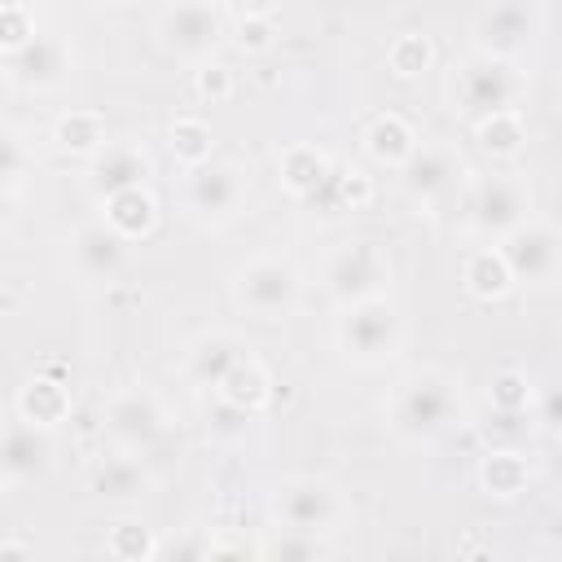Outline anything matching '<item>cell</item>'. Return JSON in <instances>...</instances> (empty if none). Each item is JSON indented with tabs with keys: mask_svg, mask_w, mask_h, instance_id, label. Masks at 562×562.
I'll return each instance as SVG.
<instances>
[{
	"mask_svg": "<svg viewBox=\"0 0 562 562\" xmlns=\"http://www.w3.org/2000/svg\"><path fill=\"white\" fill-rule=\"evenodd\" d=\"M167 149H171V158L189 171V167H202V162H211L215 158V132H211V123H202V119H193V114H180V119H171V127H167Z\"/></svg>",
	"mask_w": 562,
	"mask_h": 562,
	"instance_id": "cell-29",
	"label": "cell"
},
{
	"mask_svg": "<svg viewBox=\"0 0 562 562\" xmlns=\"http://www.w3.org/2000/svg\"><path fill=\"white\" fill-rule=\"evenodd\" d=\"M360 145H364V154H369L373 162H382V167H395V171H400V167L413 158V149H417L422 140H417V127H413L404 114L382 110V114H373V119L364 123Z\"/></svg>",
	"mask_w": 562,
	"mask_h": 562,
	"instance_id": "cell-23",
	"label": "cell"
},
{
	"mask_svg": "<svg viewBox=\"0 0 562 562\" xmlns=\"http://www.w3.org/2000/svg\"><path fill=\"white\" fill-rule=\"evenodd\" d=\"M527 97V70L518 57H496L470 48L452 66V110L465 119H483L492 110H518Z\"/></svg>",
	"mask_w": 562,
	"mask_h": 562,
	"instance_id": "cell-2",
	"label": "cell"
},
{
	"mask_svg": "<svg viewBox=\"0 0 562 562\" xmlns=\"http://www.w3.org/2000/svg\"><path fill=\"white\" fill-rule=\"evenodd\" d=\"M13 408H18V417H26V422L40 426V430H57V426L70 417V382L61 378L57 364H48L44 373H31V378L18 386Z\"/></svg>",
	"mask_w": 562,
	"mask_h": 562,
	"instance_id": "cell-18",
	"label": "cell"
},
{
	"mask_svg": "<svg viewBox=\"0 0 562 562\" xmlns=\"http://www.w3.org/2000/svg\"><path fill=\"white\" fill-rule=\"evenodd\" d=\"M228 35H233V48H237V53H246V57L272 53V48H277V40H281V31H277L272 13H237V18H233V26H228Z\"/></svg>",
	"mask_w": 562,
	"mask_h": 562,
	"instance_id": "cell-32",
	"label": "cell"
},
{
	"mask_svg": "<svg viewBox=\"0 0 562 562\" xmlns=\"http://www.w3.org/2000/svg\"><path fill=\"white\" fill-rule=\"evenodd\" d=\"M167 4H176V0H167Z\"/></svg>",
	"mask_w": 562,
	"mask_h": 562,
	"instance_id": "cell-44",
	"label": "cell"
},
{
	"mask_svg": "<svg viewBox=\"0 0 562 562\" xmlns=\"http://www.w3.org/2000/svg\"><path fill=\"white\" fill-rule=\"evenodd\" d=\"M474 479H479V487H483L487 496L514 501V496H522L527 483H531V461H527L522 448H496V443H487V452H483L479 465H474Z\"/></svg>",
	"mask_w": 562,
	"mask_h": 562,
	"instance_id": "cell-24",
	"label": "cell"
},
{
	"mask_svg": "<svg viewBox=\"0 0 562 562\" xmlns=\"http://www.w3.org/2000/svg\"><path fill=\"white\" fill-rule=\"evenodd\" d=\"M35 13L26 9V0H4L0 4V48L4 53H18L35 40Z\"/></svg>",
	"mask_w": 562,
	"mask_h": 562,
	"instance_id": "cell-37",
	"label": "cell"
},
{
	"mask_svg": "<svg viewBox=\"0 0 562 562\" xmlns=\"http://www.w3.org/2000/svg\"><path fill=\"white\" fill-rule=\"evenodd\" d=\"M268 558H281V562H303V558H321L325 544L312 536V531H294V527H281V536L272 544H263Z\"/></svg>",
	"mask_w": 562,
	"mask_h": 562,
	"instance_id": "cell-39",
	"label": "cell"
},
{
	"mask_svg": "<svg viewBox=\"0 0 562 562\" xmlns=\"http://www.w3.org/2000/svg\"><path fill=\"white\" fill-rule=\"evenodd\" d=\"M53 145L75 154V158H92L110 145V127H105V114L101 110H66L57 114L53 123Z\"/></svg>",
	"mask_w": 562,
	"mask_h": 562,
	"instance_id": "cell-26",
	"label": "cell"
},
{
	"mask_svg": "<svg viewBox=\"0 0 562 562\" xmlns=\"http://www.w3.org/2000/svg\"><path fill=\"white\" fill-rule=\"evenodd\" d=\"M105 553L114 562H149V558L162 553V540L140 518H114L110 531H105Z\"/></svg>",
	"mask_w": 562,
	"mask_h": 562,
	"instance_id": "cell-30",
	"label": "cell"
},
{
	"mask_svg": "<svg viewBox=\"0 0 562 562\" xmlns=\"http://www.w3.org/2000/svg\"><path fill=\"white\" fill-rule=\"evenodd\" d=\"M53 4H79V0H53Z\"/></svg>",
	"mask_w": 562,
	"mask_h": 562,
	"instance_id": "cell-43",
	"label": "cell"
},
{
	"mask_svg": "<svg viewBox=\"0 0 562 562\" xmlns=\"http://www.w3.org/2000/svg\"><path fill=\"white\" fill-rule=\"evenodd\" d=\"M321 290L334 307H351L378 294H391V255L373 237H351L325 255Z\"/></svg>",
	"mask_w": 562,
	"mask_h": 562,
	"instance_id": "cell-4",
	"label": "cell"
},
{
	"mask_svg": "<svg viewBox=\"0 0 562 562\" xmlns=\"http://www.w3.org/2000/svg\"><path fill=\"white\" fill-rule=\"evenodd\" d=\"M536 31H540L536 0H492L474 18V48L496 53V57H522Z\"/></svg>",
	"mask_w": 562,
	"mask_h": 562,
	"instance_id": "cell-12",
	"label": "cell"
},
{
	"mask_svg": "<svg viewBox=\"0 0 562 562\" xmlns=\"http://www.w3.org/2000/svg\"><path fill=\"white\" fill-rule=\"evenodd\" d=\"M496 246L509 259L518 285H553V281H562V228L558 224L531 215L514 233H505Z\"/></svg>",
	"mask_w": 562,
	"mask_h": 562,
	"instance_id": "cell-9",
	"label": "cell"
},
{
	"mask_svg": "<svg viewBox=\"0 0 562 562\" xmlns=\"http://www.w3.org/2000/svg\"><path fill=\"white\" fill-rule=\"evenodd\" d=\"M22 176H26V167H22V145H18V136H9V145H4V167H0L4 202H18V193H22Z\"/></svg>",
	"mask_w": 562,
	"mask_h": 562,
	"instance_id": "cell-40",
	"label": "cell"
},
{
	"mask_svg": "<svg viewBox=\"0 0 562 562\" xmlns=\"http://www.w3.org/2000/svg\"><path fill=\"white\" fill-rule=\"evenodd\" d=\"M224 35H228V26H224V4L220 0H176L154 22L158 48L176 61H189V66L211 61Z\"/></svg>",
	"mask_w": 562,
	"mask_h": 562,
	"instance_id": "cell-6",
	"label": "cell"
},
{
	"mask_svg": "<svg viewBox=\"0 0 562 562\" xmlns=\"http://www.w3.org/2000/svg\"><path fill=\"white\" fill-rule=\"evenodd\" d=\"M75 70V53L61 35H35L26 48L18 53H4V75L13 88H26V92H53L70 79Z\"/></svg>",
	"mask_w": 562,
	"mask_h": 562,
	"instance_id": "cell-13",
	"label": "cell"
},
{
	"mask_svg": "<svg viewBox=\"0 0 562 562\" xmlns=\"http://www.w3.org/2000/svg\"><path fill=\"white\" fill-rule=\"evenodd\" d=\"M193 92L202 101H211V105H224L233 97V70L224 61H215V57L202 61V66H193Z\"/></svg>",
	"mask_w": 562,
	"mask_h": 562,
	"instance_id": "cell-38",
	"label": "cell"
},
{
	"mask_svg": "<svg viewBox=\"0 0 562 562\" xmlns=\"http://www.w3.org/2000/svg\"><path fill=\"white\" fill-rule=\"evenodd\" d=\"M246 193H250V180H246L241 162H228V158H211L202 167H189L184 184H180L184 215L202 228H220V224L237 220V211L246 206Z\"/></svg>",
	"mask_w": 562,
	"mask_h": 562,
	"instance_id": "cell-8",
	"label": "cell"
},
{
	"mask_svg": "<svg viewBox=\"0 0 562 562\" xmlns=\"http://www.w3.org/2000/svg\"><path fill=\"white\" fill-rule=\"evenodd\" d=\"M215 391H220L224 400H233V404H241L246 413L259 417V413L268 408V400H272V378H268V369L246 351V356L228 369V378H224Z\"/></svg>",
	"mask_w": 562,
	"mask_h": 562,
	"instance_id": "cell-28",
	"label": "cell"
},
{
	"mask_svg": "<svg viewBox=\"0 0 562 562\" xmlns=\"http://www.w3.org/2000/svg\"><path fill=\"white\" fill-rule=\"evenodd\" d=\"M105 435L114 439V448H132L145 452L167 435V408L149 386H123L105 400Z\"/></svg>",
	"mask_w": 562,
	"mask_h": 562,
	"instance_id": "cell-10",
	"label": "cell"
},
{
	"mask_svg": "<svg viewBox=\"0 0 562 562\" xmlns=\"http://www.w3.org/2000/svg\"><path fill=\"white\" fill-rule=\"evenodd\" d=\"M149 483H154V470H149V461H145L140 452H132V448H119V452L101 457V461L88 470V487H92L97 496H105V501H136V496L149 492Z\"/></svg>",
	"mask_w": 562,
	"mask_h": 562,
	"instance_id": "cell-21",
	"label": "cell"
},
{
	"mask_svg": "<svg viewBox=\"0 0 562 562\" xmlns=\"http://www.w3.org/2000/svg\"><path fill=\"white\" fill-rule=\"evenodd\" d=\"M531 435H536L531 413H505V408H487V422H483V439H487V443H496V448H522Z\"/></svg>",
	"mask_w": 562,
	"mask_h": 562,
	"instance_id": "cell-36",
	"label": "cell"
},
{
	"mask_svg": "<svg viewBox=\"0 0 562 562\" xmlns=\"http://www.w3.org/2000/svg\"><path fill=\"white\" fill-rule=\"evenodd\" d=\"M386 66H391L395 79H422V75L435 66V44H430V35H422V31L395 35L391 48H386Z\"/></svg>",
	"mask_w": 562,
	"mask_h": 562,
	"instance_id": "cell-31",
	"label": "cell"
},
{
	"mask_svg": "<svg viewBox=\"0 0 562 562\" xmlns=\"http://www.w3.org/2000/svg\"><path fill=\"white\" fill-rule=\"evenodd\" d=\"M53 461V430L31 426L26 417H13L0 443V470H4V487H22L35 483Z\"/></svg>",
	"mask_w": 562,
	"mask_h": 562,
	"instance_id": "cell-16",
	"label": "cell"
},
{
	"mask_svg": "<svg viewBox=\"0 0 562 562\" xmlns=\"http://www.w3.org/2000/svg\"><path fill=\"white\" fill-rule=\"evenodd\" d=\"M233 299L255 321H285L303 299V272L285 255H250L233 268Z\"/></svg>",
	"mask_w": 562,
	"mask_h": 562,
	"instance_id": "cell-5",
	"label": "cell"
},
{
	"mask_svg": "<svg viewBox=\"0 0 562 562\" xmlns=\"http://www.w3.org/2000/svg\"><path fill=\"white\" fill-rule=\"evenodd\" d=\"M338 514H342L338 492L316 474H294V479L277 483V492H272L277 527H294V531L321 536V531H329L338 522Z\"/></svg>",
	"mask_w": 562,
	"mask_h": 562,
	"instance_id": "cell-11",
	"label": "cell"
},
{
	"mask_svg": "<svg viewBox=\"0 0 562 562\" xmlns=\"http://www.w3.org/2000/svg\"><path fill=\"white\" fill-rule=\"evenodd\" d=\"M123 255H127V241L105 224V220H92V224H79L70 237H66V259H70V272L83 281V285H101V281H114L119 268H123Z\"/></svg>",
	"mask_w": 562,
	"mask_h": 562,
	"instance_id": "cell-15",
	"label": "cell"
},
{
	"mask_svg": "<svg viewBox=\"0 0 562 562\" xmlns=\"http://www.w3.org/2000/svg\"><path fill=\"white\" fill-rule=\"evenodd\" d=\"M250 417L255 413H246L241 404H233V400H224L215 391V400L206 404V435L220 439V443H241L250 435Z\"/></svg>",
	"mask_w": 562,
	"mask_h": 562,
	"instance_id": "cell-35",
	"label": "cell"
},
{
	"mask_svg": "<svg viewBox=\"0 0 562 562\" xmlns=\"http://www.w3.org/2000/svg\"><path fill=\"white\" fill-rule=\"evenodd\" d=\"M457 417V382L443 369H408L386 395V426L404 443H430Z\"/></svg>",
	"mask_w": 562,
	"mask_h": 562,
	"instance_id": "cell-1",
	"label": "cell"
},
{
	"mask_svg": "<svg viewBox=\"0 0 562 562\" xmlns=\"http://www.w3.org/2000/svg\"><path fill=\"white\" fill-rule=\"evenodd\" d=\"M536 404V386L522 369H501L487 382V408H505V413H531Z\"/></svg>",
	"mask_w": 562,
	"mask_h": 562,
	"instance_id": "cell-33",
	"label": "cell"
},
{
	"mask_svg": "<svg viewBox=\"0 0 562 562\" xmlns=\"http://www.w3.org/2000/svg\"><path fill=\"white\" fill-rule=\"evenodd\" d=\"M149 171H154V162H149L145 145H136V140H110L101 154L88 158V189L101 202V198H110L119 189L145 184Z\"/></svg>",
	"mask_w": 562,
	"mask_h": 562,
	"instance_id": "cell-17",
	"label": "cell"
},
{
	"mask_svg": "<svg viewBox=\"0 0 562 562\" xmlns=\"http://www.w3.org/2000/svg\"><path fill=\"white\" fill-rule=\"evenodd\" d=\"M461 285H465L470 299L496 303V299H505L518 281H514V268H509V259L501 255V246H474V250L461 259Z\"/></svg>",
	"mask_w": 562,
	"mask_h": 562,
	"instance_id": "cell-25",
	"label": "cell"
},
{
	"mask_svg": "<svg viewBox=\"0 0 562 562\" xmlns=\"http://www.w3.org/2000/svg\"><path fill=\"white\" fill-rule=\"evenodd\" d=\"M334 342H338V351H342L347 364L378 369V364H386V360L400 356V347H404V316L391 303V294H378V299L338 307Z\"/></svg>",
	"mask_w": 562,
	"mask_h": 562,
	"instance_id": "cell-3",
	"label": "cell"
},
{
	"mask_svg": "<svg viewBox=\"0 0 562 562\" xmlns=\"http://www.w3.org/2000/svg\"><path fill=\"white\" fill-rule=\"evenodd\" d=\"M522 220H531V184L514 171H492L465 189V228L483 241H501Z\"/></svg>",
	"mask_w": 562,
	"mask_h": 562,
	"instance_id": "cell-7",
	"label": "cell"
},
{
	"mask_svg": "<svg viewBox=\"0 0 562 562\" xmlns=\"http://www.w3.org/2000/svg\"><path fill=\"white\" fill-rule=\"evenodd\" d=\"M558 457H562V430H558Z\"/></svg>",
	"mask_w": 562,
	"mask_h": 562,
	"instance_id": "cell-42",
	"label": "cell"
},
{
	"mask_svg": "<svg viewBox=\"0 0 562 562\" xmlns=\"http://www.w3.org/2000/svg\"><path fill=\"white\" fill-rule=\"evenodd\" d=\"M101 220L123 237V241H145L158 228V198L149 193V184H132L119 189L110 198H101Z\"/></svg>",
	"mask_w": 562,
	"mask_h": 562,
	"instance_id": "cell-22",
	"label": "cell"
},
{
	"mask_svg": "<svg viewBox=\"0 0 562 562\" xmlns=\"http://www.w3.org/2000/svg\"><path fill=\"white\" fill-rule=\"evenodd\" d=\"M474 140L483 154L492 158H518L527 149V119L522 110H492L483 119H474Z\"/></svg>",
	"mask_w": 562,
	"mask_h": 562,
	"instance_id": "cell-27",
	"label": "cell"
},
{
	"mask_svg": "<svg viewBox=\"0 0 562 562\" xmlns=\"http://www.w3.org/2000/svg\"><path fill=\"white\" fill-rule=\"evenodd\" d=\"M461 154L443 140H422L413 149V158L400 167V180H404V193L417 202V206H430L439 198H448L461 180Z\"/></svg>",
	"mask_w": 562,
	"mask_h": 562,
	"instance_id": "cell-14",
	"label": "cell"
},
{
	"mask_svg": "<svg viewBox=\"0 0 562 562\" xmlns=\"http://www.w3.org/2000/svg\"><path fill=\"white\" fill-rule=\"evenodd\" d=\"M334 176V158L307 140H290L281 154H277V180L290 198L307 202V198H321V189L329 184Z\"/></svg>",
	"mask_w": 562,
	"mask_h": 562,
	"instance_id": "cell-20",
	"label": "cell"
},
{
	"mask_svg": "<svg viewBox=\"0 0 562 562\" xmlns=\"http://www.w3.org/2000/svg\"><path fill=\"white\" fill-rule=\"evenodd\" d=\"M241 356H246V347H241L237 334H228V329H206V334H198V338L189 342V351H184V378H189L193 386H202V391H215Z\"/></svg>",
	"mask_w": 562,
	"mask_h": 562,
	"instance_id": "cell-19",
	"label": "cell"
},
{
	"mask_svg": "<svg viewBox=\"0 0 562 562\" xmlns=\"http://www.w3.org/2000/svg\"><path fill=\"white\" fill-rule=\"evenodd\" d=\"M334 198V206L338 211H364L369 202H373V180L360 171V167H334V176H329V184L321 189V198Z\"/></svg>",
	"mask_w": 562,
	"mask_h": 562,
	"instance_id": "cell-34",
	"label": "cell"
},
{
	"mask_svg": "<svg viewBox=\"0 0 562 562\" xmlns=\"http://www.w3.org/2000/svg\"><path fill=\"white\" fill-rule=\"evenodd\" d=\"M220 4L233 9V13H272L277 0H220Z\"/></svg>",
	"mask_w": 562,
	"mask_h": 562,
	"instance_id": "cell-41",
	"label": "cell"
}]
</instances>
